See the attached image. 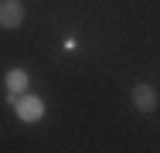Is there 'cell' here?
Listing matches in <instances>:
<instances>
[{
    "mask_svg": "<svg viewBox=\"0 0 160 153\" xmlns=\"http://www.w3.org/2000/svg\"><path fill=\"white\" fill-rule=\"evenodd\" d=\"M129 99H133V109H140V112H153V109H157V102H160L157 89H153V85H147V82L133 85Z\"/></svg>",
    "mask_w": 160,
    "mask_h": 153,
    "instance_id": "cell-1",
    "label": "cell"
},
{
    "mask_svg": "<svg viewBox=\"0 0 160 153\" xmlns=\"http://www.w3.org/2000/svg\"><path fill=\"white\" fill-rule=\"evenodd\" d=\"M14 106H17V116H21L24 122H38L41 116H44V102H41L38 95H17Z\"/></svg>",
    "mask_w": 160,
    "mask_h": 153,
    "instance_id": "cell-2",
    "label": "cell"
},
{
    "mask_svg": "<svg viewBox=\"0 0 160 153\" xmlns=\"http://www.w3.org/2000/svg\"><path fill=\"white\" fill-rule=\"evenodd\" d=\"M24 24V3L21 0H0V27H21Z\"/></svg>",
    "mask_w": 160,
    "mask_h": 153,
    "instance_id": "cell-3",
    "label": "cell"
},
{
    "mask_svg": "<svg viewBox=\"0 0 160 153\" xmlns=\"http://www.w3.org/2000/svg\"><path fill=\"white\" fill-rule=\"evenodd\" d=\"M7 89H10V102H17V95L28 89V72H21V68L7 72Z\"/></svg>",
    "mask_w": 160,
    "mask_h": 153,
    "instance_id": "cell-4",
    "label": "cell"
}]
</instances>
